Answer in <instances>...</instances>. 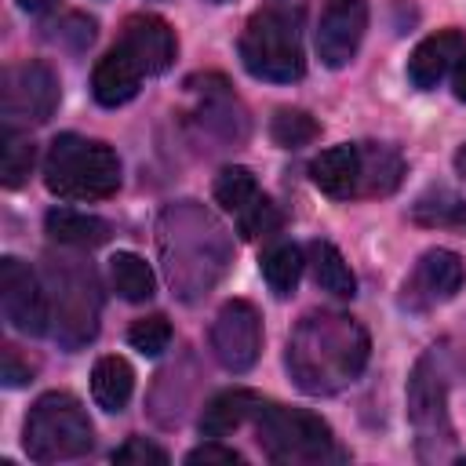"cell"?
<instances>
[{"mask_svg":"<svg viewBox=\"0 0 466 466\" xmlns=\"http://www.w3.org/2000/svg\"><path fill=\"white\" fill-rule=\"evenodd\" d=\"M368 353H371L368 331L353 317L320 309L299 320V328L288 339L284 364L302 393L328 397L360 379Z\"/></svg>","mask_w":466,"mask_h":466,"instance_id":"cell-1","label":"cell"},{"mask_svg":"<svg viewBox=\"0 0 466 466\" xmlns=\"http://www.w3.org/2000/svg\"><path fill=\"white\" fill-rule=\"evenodd\" d=\"M160 251L167 280L182 299H200L226 269V233L197 204H175L160 215Z\"/></svg>","mask_w":466,"mask_h":466,"instance_id":"cell-2","label":"cell"},{"mask_svg":"<svg viewBox=\"0 0 466 466\" xmlns=\"http://www.w3.org/2000/svg\"><path fill=\"white\" fill-rule=\"evenodd\" d=\"M240 62L251 76L291 84L306 73L302 55V0H266L240 33Z\"/></svg>","mask_w":466,"mask_h":466,"instance_id":"cell-3","label":"cell"},{"mask_svg":"<svg viewBox=\"0 0 466 466\" xmlns=\"http://www.w3.org/2000/svg\"><path fill=\"white\" fill-rule=\"evenodd\" d=\"M255 422V437L266 451L269 462L280 466H317V462H331V459H346L335 448L331 426L302 408H284L277 400H255L251 411Z\"/></svg>","mask_w":466,"mask_h":466,"instance_id":"cell-4","label":"cell"},{"mask_svg":"<svg viewBox=\"0 0 466 466\" xmlns=\"http://www.w3.org/2000/svg\"><path fill=\"white\" fill-rule=\"evenodd\" d=\"M44 186L62 200H106L120 186V160L98 138L58 135L44 157Z\"/></svg>","mask_w":466,"mask_h":466,"instance_id":"cell-5","label":"cell"},{"mask_svg":"<svg viewBox=\"0 0 466 466\" xmlns=\"http://www.w3.org/2000/svg\"><path fill=\"white\" fill-rule=\"evenodd\" d=\"M22 444L33 462H66L95 448V426L73 393L55 390L29 408Z\"/></svg>","mask_w":466,"mask_h":466,"instance_id":"cell-6","label":"cell"},{"mask_svg":"<svg viewBox=\"0 0 466 466\" xmlns=\"http://www.w3.org/2000/svg\"><path fill=\"white\" fill-rule=\"evenodd\" d=\"M47 277H51V331L58 346L66 350L87 346L98 331V313H102L98 277L91 262L47 258Z\"/></svg>","mask_w":466,"mask_h":466,"instance_id":"cell-7","label":"cell"},{"mask_svg":"<svg viewBox=\"0 0 466 466\" xmlns=\"http://www.w3.org/2000/svg\"><path fill=\"white\" fill-rule=\"evenodd\" d=\"M408 419L415 426V444L422 459L451 455V419H448V386L433 353H422L408 379Z\"/></svg>","mask_w":466,"mask_h":466,"instance_id":"cell-8","label":"cell"},{"mask_svg":"<svg viewBox=\"0 0 466 466\" xmlns=\"http://www.w3.org/2000/svg\"><path fill=\"white\" fill-rule=\"evenodd\" d=\"M62 84L51 66L44 62H18L7 66L0 76V113L4 124H44L58 109Z\"/></svg>","mask_w":466,"mask_h":466,"instance_id":"cell-9","label":"cell"},{"mask_svg":"<svg viewBox=\"0 0 466 466\" xmlns=\"http://www.w3.org/2000/svg\"><path fill=\"white\" fill-rule=\"evenodd\" d=\"M0 309L4 320L22 335L36 339L51 328V299L40 288L36 273L15 255L0 258Z\"/></svg>","mask_w":466,"mask_h":466,"instance_id":"cell-10","label":"cell"},{"mask_svg":"<svg viewBox=\"0 0 466 466\" xmlns=\"http://www.w3.org/2000/svg\"><path fill=\"white\" fill-rule=\"evenodd\" d=\"M258 350H262L258 309L248 299H229L215 313V324H211V353H215V360L226 371L240 375L258 360Z\"/></svg>","mask_w":466,"mask_h":466,"instance_id":"cell-11","label":"cell"},{"mask_svg":"<svg viewBox=\"0 0 466 466\" xmlns=\"http://www.w3.org/2000/svg\"><path fill=\"white\" fill-rule=\"evenodd\" d=\"M368 29V4L364 0H328L317 22V58L328 69H342L357 58L360 40Z\"/></svg>","mask_w":466,"mask_h":466,"instance_id":"cell-12","label":"cell"},{"mask_svg":"<svg viewBox=\"0 0 466 466\" xmlns=\"http://www.w3.org/2000/svg\"><path fill=\"white\" fill-rule=\"evenodd\" d=\"M459 288H462V258L448 248H430L404 280V306L430 309L437 302H448Z\"/></svg>","mask_w":466,"mask_h":466,"instance_id":"cell-13","label":"cell"},{"mask_svg":"<svg viewBox=\"0 0 466 466\" xmlns=\"http://www.w3.org/2000/svg\"><path fill=\"white\" fill-rule=\"evenodd\" d=\"M120 47L142 66L146 76H157V73H164L175 62L178 40H175V29L164 18H157V15H131L124 22Z\"/></svg>","mask_w":466,"mask_h":466,"instance_id":"cell-14","label":"cell"},{"mask_svg":"<svg viewBox=\"0 0 466 466\" xmlns=\"http://www.w3.org/2000/svg\"><path fill=\"white\" fill-rule=\"evenodd\" d=\"M309 178L331 200L360 197V142H342V146L320 149L309 164Z\"/></svg>","mask_w":466,"mask_h":466,"instance_id":"cell-15","label":"cell"},{"mask_svg":"<svg viewBox=\"0 0 466 466\" xmlns=\"http://www.w3.org/2000/svg\"><path fill=\"white\" fill-rule=\"evenodd\" d=\"M462 51H466V40H462L459 29H437V33H430V36L411 51V58H408V80H411L419 91L437 87V84L448 76V69L462 58Z\"/></svg>","mask_w":466,"mask_h":466,"instance_id":"cell-16","label":"cell"},{"mask_svg":"<svg viewBox=\"0 0 466 466\" xmlns=\"http://www.w3.org/2000/svg\"><path fill=\"white\" fill-rule=\"evenodd\" d=\"M142 76H146L142 66L116 44L113 51H106V55L98 58V66H95V73H91V95H95L98 106L116 109V106H124V102H131V98L138 95Z\"/></svg>","mask_w":466,"mask_h":466,"instance_id":"cell-17","label":"cell"},{"mask_svg":"<svg viewBox=\"0 0 466 466\" xmlns=\"http://www.w3.org/2000/svg\"><path fill=\"white\" fill-rule=\"evenodd\" d=\"M44 229L51 240L66 244V248H98L109 240V222L87 211H73V208H51L44 218Z\"/></svg>","mask_w":466,"mask_h":466,"instance_id":"cell-18","label":"cell"},{"mask_svg":"<svg viewBox=\"0 0 466 466\" xmlns=\"http://www.w3.org/2000/svg\"><path fill=\"white\" fill-rule=\"evenodd\" d=\"M306 266H309V277L320 291H328L335 299H353L357 295V277H353V269L346 266V258L335 244H328V240L306 244Z\"/></svg>","mask_w":466,"mask_h":466,"instance_id":"cell-19","label":"cell"},{"mask_svg":"<svg viewBox=\"0 0 466 466\" xmlns=\"http://www.w3.org/2000/svg\"><path fill=\"white\" fill-rule=\"evenodd\" d=\"M404 160L397 149L379 142H360V197H386L400 186Z\"/></svg>","mask_w":466,"mask_h":466,"instance_id":"cell-20","label":"cell"},{"mask_svg":"<svg viewBox=\"0 0 466 466\" xmlns=\"http://www.w3.org/2000/svg\"><path fill=\"white\" fill-rule=\"evenodd\" d=\"M135 390V371L124 357H98L91 368V397L102 411H124Z\"/></svg>","mask_w":466,"mask_h":466,"instance_id":"cell-21","label":"cell"},{"mask_svg":"<svg viewBox=\"0 0 466 466\" xmlns=\"http://www.w3.org/2000/svg\"><path fill=\"white\" fill-rule=\"evenodd\" d=\"M255 400H258V397L248 393V390H226V393H215V397L204 404L200 433H204V437H229L233 430H240L244 422H251Z\"/></svg>","mask_w":466,"mask_h":466,"instance_id":"cell-22","label":"cell"},{"mask_svg":"<svg viewBox=\"0 0 466 466\" xmlns=\"http://www.w3.org/2000/svg\"><path fill=\"white\" fill-rule=\"evenodd\" d=\"M302 269H306V251L295 248V244H273L262 255V277H266V284L277 299L295 295V288L302 280Z\"/></svg>","mask_w":466,"mask_h":466,"instance_id":"cell-23","label":"cell"},{"mask_svg":"<svg viewBox=\"0 0 466 466\" xmlns=\"http://www.w3.org/2000/svg\"><path fill=\"white\" fill-rule=\"evenodd\" d=\"M109 280H113V291L127 302H146L157 291L153 269L146 266V258H138L131 251H116L109 258Z\"/></svg>","mask_w":466,"mask_h":466,"instance_id":"cell-24","label":"cell"},{"mask_svg":"<svg viewBox=\"0 0 466 466\" xmlns=\"http://www.w3.org/2000/svg\"><path fill=\"white\" fill-rule=\"evenodd\" d=\"M33 160H36L33 142H29L18 127L4 124V138H0V182H4L7 189H18V186L29 178Z\"/></svg>","mask_w":466,"mask_h":466,"instance_id":"cell-25","label":"cell"},{"mask_svg":"<svg viewBox=\"0 0 466 466\" xmlns=\"http://www.w3.org/2000/svg\"><path fill=\"white\" fill-rule=\"evenodd\" d=\"M411 218L422 226H441V229H462L466 233V200H459L448 189H433L411 204Z\"/></svg>","mask_w":466,"mask_h":466,"instance_id":"cell-26","label":"cell"},{"mask_svg":"<svg viewBox=\"0 0 466 466\" xmlns=\"http://www.w3.org/2000/svg\"><path fill=\"white\" fill-rule=\"evenodd\" d=\"M211 193H215V200L226 208V211H233V215H240L244 208H251L262 193H258V182H255V175L248 171V167H240V164H233V167H222L218 175H215V186H211Z\"/></svg>","mask_w":466,"mask_h":466,"instance_id":"cell-27","label":"cell"},{"mask_svg":"<svg viewBox=\"0 0 466 466\" xmlns=\"http://www.w3.org/2000/svg\"><path fill=\"white\" fill-rule=\"evenodd\" d=\"M317 135H320V124H317L306 109H277L273 120H269V138H273L280 149L309 146Z\"/></svg>","mask_w":466,"mask_h":466,"instance_id":"cell-28","label":"cell"},{"mask_svg":"<svg viewBox=\"0 0 466 466\" xmlns=\"http://www.w3.org/2000/svg\"><path fill=\"white\" fill-rule=\"evenodd\" d=\"M127 342H131L138 353H146V357L164 353V350H167V342H171V324H167V317L153 313V317L135 320V324L127 328Z\"/></svg>","mask_w":466,"mask_h":466,"instance_id":"cell-29","label":"cell"},{"mask_svg":"<svg viewBox=\"0 0 466 466\" xmlns=\"http://www.w3.org/2000/svg\"><path fill=\"white\" fill-rule=\"evenodd\" d=\"M116 466H167V451L146 437H127L116 451H113Z\"/></svg>","mask_w":466,"mask_h":466,"instance_id":"cell-30","label":"cell"},{"mask_svg":"<svg viewBox=\"0 0 466 466\" xmlns=\"http://www.w3.org/2000/svg\"><path fill=\"white\" fill-rule=\"evenodd\" d=\"M237 222H240V233H244L248 240H255V237H269V233L280 226V211H277L266 197H258L251 208H244V211L237 215Z\"/></svg>","mask_w":466,"mask_h":466,"instance_id":"cell-31","label":"cell"},{"mask_svg":"<svg viewBox=\"0 0 466 466\" xmlns=\"http://www.w3.org/2000/svg\"><path fill=\"white\" fill-rule=\"evenodd\" d=\"M186 466H244V455L233 451V448H226V444H218V437H215V441L193 448L186 455Z\"/></svg>","mask_w":466,"mask_h":466,"instance_id":"cell-32","label":"cell"},{"mask_svg":"<svg viewBox=\"0 0 466 466\" xmlns=\"http://www.w3.org/2000/svg\"><path fill=\"white\" fill-rule=\"evenodd\" d=\"M55 29H58V33H51V36H55L58 44H62L66 36H76V40H73V51H76V47H87V44L95 40V22H91V18H80V15H69V18H66L62 25H55Z\"/></svg>","mask_w":466,"mask_h":466,"instance_id":"cell-33","label":"cell"},{"mask_svg":"<svg viewBox=\"0 0 466 466\" xmlns=\"http://www.w3.org/2000/svg\"><path fill=\"white\" fill-rule=\"evenodd\" d=\"M0 360H4V364H0V379H4V386H25V382L33 379V368L18 360V350H15V346H4Z\"/></svg>","mask_w":466,"mask_h":466,"instance_id":"cell-34","label":"cell"},{"mask_svg":"<svg viewBox=\"0 0 466 466\" xmlns=\"http://www.w3.org/2000/svg\"><path fill=\"white\" fill-rule=\"evenodd\" d=\"M451 91H455V98H459V102H466V51H462V58L455 62V76H451Z\"/></svg>","mask_w":466,"mask_h":466,"instance_id":"cell-35","label":"cell"},{"mask_svg":"<svg viewBox=\"0 0 466 466\" xmlns=\"http://www.w3.org/2000/svg\"><path fill=\"white\" fill-rule=\"evenodd\" d=\"M58 0H18V7L22 11H29V15H44V11H51Z\"/></svg>","mask_w":466,"mask_h":466,"instance_id":"cell-36","label":"cell"},{"mask_svg":"<svg viewBox=\"0 0 466 466\" xmlns=\"http://www.w3.org/2000/svg\"><path fill=\"white\" fill-rule=\"evenodd\" d=\"M455 171L466 178V142H462V146H459V153H455Z\"/></svg>","mask_w":466,"mask_h":466,"instance_id":"cell-37","label":"cell"},{"mask_svg":"<svg viewBox=\"0 0 466 466\" xmlns=\"http://www.w3.org/2000/svg\"><path fill=\"white\" fill-rule=\"evenodd\" d=\"M211 4H229V0H211Z\"/></svg>","mask_w":466,"mask_h":466,"instance_id":"cell-38","label":"cell"}]
</instances>
